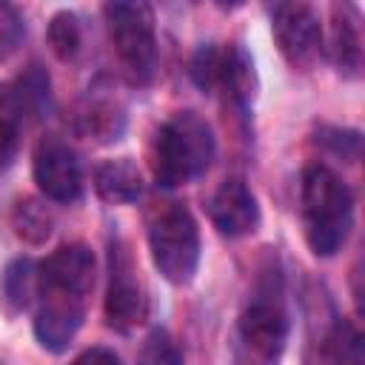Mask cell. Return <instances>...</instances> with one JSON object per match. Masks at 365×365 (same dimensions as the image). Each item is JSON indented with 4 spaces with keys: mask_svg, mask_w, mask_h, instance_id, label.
Instances as JSON below:
<instances>
[{
    "mask_svg": "<svg viewBox=\"0 0 365 365\" xmlns=\"http://www.w3.org/2000/svg\"><path fill=\"white\" fill-rule=\"evenodd\" d=\"M299 214L311 251L317 257H334L354 225V194L336 171L314 163L302 171Z\"/></svg>",
    "mask_w": 365,
    "mask_h": 365,
    "instance_id": "6da1fadb",
    "label": "cell"
},
{
    "mask_svg": "<svg viewBox=\"0 0 365 365\" xmlns=\"http://www.w3.org/2000/svg\"><path fill=\"white\" fill-rule=\"evenodd\" d=\"M217 140L197 111H174L154 134L151 171L160 188H180L202 177L214 160Z\"/></svg>",
    "mask_w": 365,
    "mask_h": 365,
    "instance_id": "7a4b0ae2",
    "label": "cell"
},
{
    "mask_svg": "<svg viewBox=\"0 0 365 365\" xmlns=\"http://www.w3.org/2000/svg\"><path fill=\"white\" fill-rule=\"evenodd\" d=\"M103 17L123 74L134 86H148L160 63L151 6L143 0H117L103 6Z\"/></svg>",
    "mask_w": 365,
    "mask_h": 365,
    "instance_id": "3957f363",
    "label": "cell"
},
{
    "mask_svg": "<svg viewBox=\"0 0 365 365\" xmlns=\"http://www.w3.org/2000/svg\"><path fill=\"white\" fill-rule=\"evenodd\" d=\"M148 248L157 271L171 285H188L200 268V228L182 202L165 205L148 225Z\"/></svg>",
    "mask_w": 365,
    "mask_h": 365,
    "instance_id": "277c9868",
    "label": "cell"
},
{
    "mask_svg": "<svg viewBox=\"0 0 365 365\" xmlns=\"http://www.w3.org/2000/svg\"><path fill=\"white\" fill-rule=\"evenodd\" d=\"M188 77L200 91H222L237 106H251L257 94L254 60L242 46L234 43H202L188 60Z\"/></svg>",
    "mask_w": 365,
    "mask_h": 365,
    "instance_id": "5b68a950",
    "label": "cell"
},
{
    "mask_svg": "<svg viewBox=\"0 0 365 365\" xmlns=\"http://www.w3.org/2000/svg\"><path fill=\"white\" fill-rule=\"evenodd\" d=\"M271 34L294 68H308L322 51V23L311 3L271 6Z\"/></svg>",
    "mask_w": 365,
    "mask_h": 365,
    "instance_id": "8992f818",
    "label": "cell"
},
{
    "mask_svg": "<svg viewBox=\"0 0 365 365\" xmlns=\"http://www.w3.org/2000/svg\"><path fill=\"white\" fill-rule=\"evenodd\" d=\"M106 322L117 331H131L145 319V291L137 277V265L125 242H111L108 251V288H106Z\"/></svg>",
    "mask_w": 365,
    "mask_h": 365,
    "instance_id": "52a82bcc",
    "label": "cell"
},
{
    "mask_svg": "<svg viewBox=\"0 0 365 365\" xmlns=\"http://www.w3.org/2000/svg\"><path fill=\"white\" fill-rule=\"evenodd\" d=\"M31 174L40 188V194L51 202H74L83 194V168L74 154V148L48 134L34 145L31 157Z\"/></svg>",
    "mask_w": 365,
    "mask_h": 365,
    "instance_id": "ba28073f",
    "label": "cell"
},
{
    "mask_svg": "<svg viewBox=\"0 0 365 365\" xmlns=\"http://www.w3.org/2000/svg\"><path fill=\"white\" fill-rule=\"evenodd\" d=\"M94 274H97V262L91 248L83 242H68L51 251L37 265V288L86 299L94 288Z\"/></svg>",
    "mask_w": 365,
    "mask_h": 365,
    "instance_id": "9c48e42d",
    "label": "cell"
},
{
    "mask_svg": "<svg viewBox=\"0 0 365 365\" xmlns=\"http://www.w3.org/2000/svg\"><path fill=\"white\" fill-rule=\"evenodd\" d=\"M86 317V299L68 297L60 291L37 288V314H34V336L51 354H60L71 345Z\"/></svg>",
    "mask_w": 365,
    "mask_h": 365,
    "instance_id": "30bf717a",
    "label": "cell"
},
{
    "mask_svg": "<svg viewBox=\"0 0 365 365\" xmlns=\"http://www.w3.org/2000/svg\"><path fill=\"white\" fill-rule=\"evenodd\" d=\"M205 211L211 225L228 240L245 237L259 225V202L248 182L240 177L222 180L205 200Z\"/></svg>",
    "mask_w": 365,
    "mask_h": 365,
    "instance_id": "8fae6325",
    "label": "cell"
},
{
    "mask_svg": "<svg viewBox=\"0 0 365 365\" xmlns=\"http://www.w3.org/2000/svg\"><path fill=\"white\" fill-rule=\"evenodd\" d=\"M242 339L262 356H279L288 339V317L277 299H254L240 314Z\"/></svg>",
    "mask_w": 365,
    "mask_h": 365,
    "instance_id": "7c38bea8",
    "label": "cell"
},
{
    "mask_svg": "<svg viewBox=\"0 0 365 365\" xmlns=\"http://www.w3.org/2000/svg\"><path fill=\"white\" fill-rule=\"evenodd\" d=\"M328 57L345 77H356L362 68V31L359 14L354 6L331 9V31H328Z\"/></svg>",
    "mask_w": 365,
    "mask_h": 365,
    "instance_id": "4fadbf2b",
    "label": "cell"
},
{
    "mask_svg": "<svg viewBox=\"0 0 365 365\" xmlns=\"http://www.w3.org/2000/svg\"><path fill=\"white\" fill-rule=\"evenodd\" d=\"M94 191L108 205H128L143 194V174L131 157H111L94 168Z\"/></svg>",
    "mask_w": 365,
    "mask_h": 365,
    "instance_id": "5bb4252c",
    "label": "cell"
},
{
    "mask_svg": "<svg viewBox=\"0 0 365 365\" xmlns=\"http://www.w3.org/2000/svg\"><path fill=\"white\" fill-rule=\"evenodd\" d=\"M77 128L97 143H117L125 131V111L111 97H88L77 114Z\"/></svg>",
    "mask_w": 365,
    "mask_h": 365,
    "instance_id": "9a60e30c",
    "label": "cell"
},
{
    "mask_svg": "<svg viewBox=\"0 0 365 365\" xmlns=\"http://www.w3.org/2000/svg\"><path fill=\"white\" fill-rule=\"evenodd\" d=\"M319 365H362V334L354 322L336 319L319 342Z\"/></svg>",
    "mask_w": 365,
    "mask_h": 365,
    "instance_id": "2e32d148",
    "label": "cell"
},
{
    "mask_svg": "<svg viewBox=\"0 0 365 365\" xmlns=\"http://www.w3.org/2000/svg\"><path fill=\"white\" fill-rule=\"evenodd\" d=\"M11 225H14V234L20 240H26L31 245H43L54 231V214L43 200L26 197V200H20L14 205Z\"/></svg>",
    "mask_w": 365,
    "mask_h": 365,
    "instance_id": "e0dca14e",
    "label": "cell"
},
{
    "mask_svg": "<svg viewBox=\"0 0 365 365\" xmlns=\"http://www.w3.org/2000/svg\"><path fill=\"white\" fill-rule=\"evenodd\" d=\"M37 297V265L31 259H14L3 271V299L11 302V311L29 308Z\"/></svg>",
    "mask_w": 365,
    "mask_h": 365,
    "instance_id": "ac0fdd59",
    "label": "cell"
},
{
    "mask_svg": "<svg viewBox=\"0 0 365 365\" xmlns=\"http://www.w3.org/2000/svg\"><path fill=\"white\" fill-rule=\"evenodd\" d=\"M48 43H51V51L68 63L80 54V46H83V26H80V17L74 11H57L51 20H48Z\"/></svg>",
    "mask_w": 365,
    "mask_h": 365,
    "instance_id": "d6986e66",
    "label": "cell"
},
{
    "mask_svg": "<svg viewBox=\"0 0 365 365\" xmlns=\"http://www.w3.org/2000/svg\"><path fill=\"white\" fill-rule=\"evenodd\" d=\"M20 117L23 108L11 86H0V163H9L20 143Z\"/></svg>",
    "mask_w": 365,
    "mask_h": 365,
    "instance_id": "ffe728a7",
    "label": "cell"
},
{
    "mask_svg": "<svg viewBox=\"0 0 365 365\" xmlns=\"http://www.w3.org/2000/svg\"><path fill=\"white\" fill-rule=\"evenodd\" d=\"M137 365H182V354H180V348L174 345V339H171L168 331L154 328V331L143 339V345H140Z\"/></svg>",
    "mask_w": 365,
    "mask_h": 365,
    "instance_id": "44dd1931",
    "label": "cell"
},
{
    "mask_svg": "<svg viewBox=\"0 0 365 365\" xmlns=\"http://www.w3.org/2000/svg\"><path fill=\"white\" fill-rule=\"evenodd\" d=\"M14 94H17V103H20L23 111H26V108L40 111V108L48 103V74H46L40 66H31V68L20 77Z\"/></svg>",
    "mask_w": 365,
    "mask_h": 365,
    "instance_id": "7402d4cb",
    "label": "cell"
},
{
    "mask_svg": "<svg viewBox=\"0 0 365 365\" xmlns=\"http://www.w3.org/2000/svg\"><path fill=\"white\" fill-rule=\"evenodd\" d=\"M23 31L26 29H23L20 14L9 3H0V60L17 48V43L23 40Z\"/></svg>",
    "mask_w": 365,
    "mask_h": 365,
    "instance_id": "603a6c76",
    "label": "cell"
},
{
    "mask_svg": "<svg viewBox=\"0 0 365 365\" xmlns=\"http://www.w3.org/2000/svg\"><path fill=\"white\" fill-rule=\"evenodd\" d=\"M319 143L325 145H334L336 154H345V157H356L359 154V131H348V128H322L319 131Z\"/></svg>",
    "mask_w": 365,
    "mask_h": 365,
    "instance_id": "cb8c5ba5",
    "label": "cell"
},
{
    "mask_svg": "<svg viewBox=\"0 0 365 365\" xmlns=\"http://www.w3.org/2000/svg\"><path fill=\"white\" fill-rule=\"evenodd\" d=\"M71 365H120V356H117L114 351L103 348V345H91V348L80 351V354L71 359Z\"/></svg>",
    "mask_w": 365,
    "mask_h": 365,
    "instance_id": "d4e9b609",
    "label": "cell"
}]
</instances>
